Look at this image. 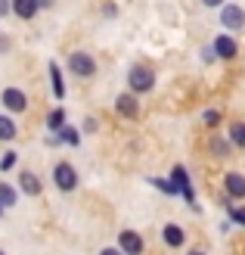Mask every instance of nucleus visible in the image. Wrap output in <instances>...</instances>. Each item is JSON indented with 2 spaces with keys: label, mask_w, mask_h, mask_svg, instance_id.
<instances>
[{
  "label": "nucleus",
  "mask_w": 245,
  "mask_h": 255,
  "mask_svg": "<svg viewBox=\"0 0 245 255\" xmlns=\"http://www.w3.org/2000/svg\"><path fill=\"white\" fill-rule=\"evenodd\" d=\"M127 84H131V94H149L156 87V72L149 66H134L127 72Z\"/></svg>",
  "instance_id": "f257e3e1"
},
{
  "label": "nucleus",
  "mask_w": 245,
  "mask_h": 255,
  "mask_svg": "<svg viewBox=\"0 0 245 255\" xmlns=\"http://www.w3.org/2000/svg\"><path fill=\"white\" fill-rule=\"evenodd\" d=\"M53 184L62 190V193H72V190L78 187V171H75L72 162H59L53 168Z\"/></svg>",
  "instance_id": "f03ea898"
},
{
  "label": "nucleus",
  "mask_w": 245,
  "mask_h": 255,
  "mask_svg": "<svg viewBox=\"0 0 245 255\" xmlns=\"http://www.w3.org/2000/svg\"><path fill=\"white\" fill-rule=\"evenodd\" d=\"M69 69L78 75V78H90V75H96V59L90 56V53H72L69 56Z\"/></svg>",
  "instance_id": "7ed1b4c3"
},
{
  "label": "nucleus",
  "mask_w": 245,
  "mask_h": 255,
  "mask_svg": "<svg viewBox=\"0 0 245 255\" xmlns=\"http://www.w3.org/2000/svg\"><path fill=\"white\" fill-rule=\"evenodd\" d=\"M171 181L177 184V193L183 196L189 206H196V190H192V181H189V174L183 165H174V171H171Z\"/></svg>",
  "instance_id": "20e7f679"
},
{
  "label": "nucleus",
  "mask_w": 245,
  "mask_h": 255,
  "mask_svg": "<svg viewBox=\"0 0 245 255\" xmlns=\"http://www.w3.org/2000/svg\"><path fill=\"white\" fill-rule=\"evenodd\" d=\"M0 100H3V109H9L12 116H19V112L28 109V97H25V91H19V87H6V91L0 94Z\"/></svg>",
  "instance_id": "39448f33"
},
{
  "label": "nucleus",
  "mask_w": 245,
  "mask_h": 255,
  "mask_svg": "<svg viewBox=\"0 0 245 255\" xmlns=\"http://www.w3.org/2000/svg\"><path fill=\"white\" fill-rule=\"evenodd\" d=\"M221 25H224V28H230V31H239L242 25H245V9L236 6V3H224V9H221Z\"/></svg>",
  "instance_id": "423d86ee"
},
{
  "label": "nucleus",
  "mask_w": 245,
  "mask_h": 255,
  "mask_svg": "<svg viewBox=\"0 0 245 255\" xmlns=\"http://www.w3.org/2000/svg\"><path fill=\"white\" fill-rule=\"evenodd\" d=\"M118 249L124 255H143V237L137 231H121L118 234Z\"/></svg>",
  "instance_id": "0eeeda50"
},
{
  "label": "nucleus",
  "mask_w": 245,
  "mask_h": 255,
  "mask_svg": "<svg viewBox=\"0 0 245 255\" xmlns=\"http://www.w3.org/2000/svg\"><path fill=\"white\" fill-rule=\"evenodd\" d=\"M239 53V47H236V41L230 34H217V41H214V56L217 59H233Z\"/></svg>",
  "instance_id": "6e6552de"
},
{
  "label": "nucleus",
  "mask_w": 245,
  "mask_h": 255,
  "mask_svg": "<svg viewBox=\"0 0 245 255\" xmlns=\"http://www.w3.org/2000/svg\"><path fill=\"white\" fill-rule=\"evenodd\" d=\"M115 112L124 119H134L140 112V103H137V94H121L118 100H115Z\"/></svg>",
  "instance_id": "1a4fd4ad"
},
{
  "label": "nucleus",
  "mask_w": 245,
  "mask_h": 255,
  "mask_svg": "<svg viewBox=\"0 0 245 255\" xmlns=\"http://www.w3.org/2000/svg\"><path fill=\"white\" fill-rule=\"evenodd\" d=\"M224 190L233 199H245V177L239 174V171H230L227 177H224Z\"/></svg>",
  "instance_id": "9d476101"
},
{
  "label": "nucleus",
  "mask_w": 245,
  "mask_h": 255,
  "mask_svg": "<svg viewBox=\"0 0 245 255\" xmlns=\"http://www.w3.org/2000/svg\"><path fill=\"white\" fill-rule=\"evenodd\" d=\"M162 240H164V246H171V249H180L183 246V227H177V224H164V231H162Z\"/></svg>",
  "instance_id": "9b49d317"
},
{
  "label": "nucleus",
  "mask_w": 245,
  "mask_h": 255,
  "mask_svg": "<svg viewBox=\"0 0 245 255\" xmlns=\"http://www.w3.org/2000/svg\"><path fill=\"white\" fill-rule=\"evenodd\" d=\"M37 9H41L37 0H12V12H16L19 19H34Z\"/></svg>",
  "instance_id": "f8f14e48"
},
{
  "label": "nucleus",
  "mask_w": 245,
  "mask_h": 255,
  "mask_svg": "<svg viewBox=\"0 0 245 255\" xmlns=\"http://www.w3.org/2000/svg\"><path fill=\"white\" fill-rule=\"evenodd\" d=\"M19 187H22L28 196H37V193H41V181H37L34 171H22V174H19Z\"/></svg>",
  "instance_id": "ddd939ff"
},
{
  "label": "nucleus",
  "mask_w": 245,
  "mask_h": 255,
  "mask_svg": "<svg viewBox=\"0 0 245 255\" xmlns=\"http://www.w3.org/2000/svg\"><path fill=\"white\" fill-rule=\"evenodd\" d=\"M47 128H50V131H53V134H59L62 131V128H66V109H53V112H50V116H47Z\"/></svg>",
  "instance_id": "4468645a"
},
{
  "label": "nucleus",
  "mask_w": 245,
  "mask_h": 255,
  "mask_svg": "<svg viewBox=\"0 0 245 255\" xmlns=\"http://www.w3.org/2000/svg\"><path fill=\"white\" fill-rule=\"evenodd\" d=\"M230 149H233V143H230L227 137H221V134H214V137H211V152H214V156L227 159V156H230Z\"/></svg>",
  "instance_id": "2eb2a0df"
},
{
  "label": "nucleus",
  "mask_w": 245,
  "mask_h": 255,
  "mask_svg": "<svg viewBox=\"0 0 245 255\" xmlns=\"http://www.w3.org/2000/svg\"><path fill=\"white\" fill-rule=\"evenodd\" d=\"M50 81H53V94L62 100V97H66V84H62V72H59L56 62H50Z\"/></svg>",
  "instance_id": "dca6fc26"
},
{
  "label": "nucleus",
  "mask_w": 245,
  "mask_h": 255,
  "mask_svg": "<svg viewBox=\"0 0 245 255\" xmlns=\"http://www.w3.org/2000/svg\"><path fill=\"white\" fill-rule=\"evenodd\" d=\"M16 199H19L16 190H12L9 184L0 181V206H3V209H12V206H16Z\"/></svg>",
  "instance_id": "f3484780"
},
{
  "label": "nucleus",
  "mask_w": 245,
  "mask_h": 255,
  "mask_svg": "<svg viewBox=\"0 0 245 255\" xmlns=\"http://www.w3.org/2000/svg\"><path fill=\"white\" fill-rule=\"evenodd\" d=\"M19 134V128H16V122H12L9 116H0V140H12Z\"/></svg>",
  "instance_id": "a211bd4d"
},
{
  "label": "nucleus",
  "mask_w": 245,
  "mask_h": 255,
  "mask_svg": "<svg viewBox=\"0 0 245 255\" xmlns=\"http://www.w3.org/2000/svg\"><path fill=\"white\" fill-rule=\"evenodd\" d=\"M59 140H62V143H69V146H78L81 143V131H78V128H72V125H66L59 131Z\"/></svg>",
  "instance_id": "6ab92c4d"
},
{
  "label": "nucleus",
  "mask_w": 245,
  "mask_h": 255,
  "mask_svg": "<svg viewBox=\"0 0 245 255\" xmlns=\"http://www.w3.org/2000/svg\"><path fill=\"white\" fill-rule=\"evenodd\" d=\"M230 143L245 149V122H236L233 128H230Z\"/></svg>",
  "instance_id": "aec40b11"
},
{
  "label": "nucleus",
  "mask_w": 245,
  "mask_h": 255,
  "mask_svg": "<svg viewBox=\"0 0 245 255\" xmlns=\"http://www.w3.org/2000/svg\"><path fill=\"white\" fill-rule=\"evenodd\" d=\"M149 184H156L162 193H167V196H177V184H174V181H164V177H152Z\"/></svg>",
  "instance_id": "412c9836"
},
{
  "label": "nucleus",
  "mask_w": 245,
  "mask_h": 255,
  "mask_svg": "<svg viewBox=\"0 0 245 255\" xmlns=\"http://www.w3.org/2000/svg\"><path fill=\"white\" fill-rule=\"evenodd\" d=\"M227 212H230V221L245 224V209H242V206H227Z\"/></svg>",
  "instance_id": "4be33fe9"
},
{
  "label": "nucleus",
  "mask_w": 245,
  "mask_h": 255,
  "mask_svg": "<svg viewBox=\"0 0 245 255\" xmlns=\"http://www.w3.org/2000/svg\"><path fill=\"white\" fill-rule=\"evenodd\" d=\"M16 152H3V156H0V171H9L12 168V165H16Z\"/></svg>",
  "instance_id": "5701e85b"
},
{
  "label": "nucleus",
  "mask_w": 245,
  "mask_h": 255,
  "mask_svg": "<svg viewBox=\"0 0 245 255\" xmlns=\"http://www.w3.org/2000/svg\"><path fill=\"white\" fill-rule=\"evenodd\" d=\"M217 122H221V112H217V109H208V112H205V125H208V128H214Z\"/></svg>",
  "instance_id": "b1692460"
},
{
  "label": "nucleus",
  "mask_w": 245,
  "mask_h": 255,
  "mask_svg": "<svg viewBox=\"0 0 245 255\" xmlns=\"http://www.w3.org/2000/svg\"><path fill=\"white\" fill-rule=\"evenodd\" d=\"M9 9H12V0H0V16H6Z\"/></svg>",
  "instance_id": "393cba45"
},
{
  "label": "nucleus",
  "mask_w": 245,
  "mask_h": 255,
  "mask_svg": "<svg viewBox=\"0 0 245 255\" xmlns=\"http://www.w3.org/2000/svg\"><path fill=\"white\" fill-rule=\"evenodd\" d=\"M202 3H205V6H211V9H214V6H224V0H202Z\"/></svg>",
  "instance_id": "a878e982"
},
{
  "label": "nucleus",
  "mask_w": 245,
  "mask_h": 255,
  "mask_svg": "<svg viewBox=\"0 0 245 255\" xmlns=\"http://www.w3.org/2000/svg\"><path fill=\"white\" fill-rule=\"evenodd\" d=\"M99 255H124V252H121V249H102Z\"/></svg>",
  "instance_id": "bb28decb"
},
{
  "label": "nucleus",
  "mask_w": 245,
  "mask_h": 255,
  "mask_svg": "<svg viewBox=\"0 0 245 255\" xmlns=\"http://www.w3.org/2000/svg\"><path fill=\"white\" fill-rule=\"evenodd\" d=\"M37 6H41V9H47V6H53V0H37Z\"/></svg>",
  "instance_id": "cd10ccee"
},
{
  "label": "nucleus",
  "mask_w": 245,
  "mask_h": 255,
  "mask_svg": "<svg viewBox=\"0 0 245 255\" xmlns=\"http://www.w3.org/2000/svg\"><path fill=\"white\" fill-rule=\"evenodd\" d=\"M0 50H9V41H6V37H0Z\"/></svg>",
  "instance_id": "c85d7f7f"
},
{
  "label": "nucleus",
  "mask_w": 245,
  "mask_h": 255,
  "mask_svg": "<svg viewBox=\"0 0 245 255\" xmlns=\"http://www.w3.org/2000/svg\"><path fill=\"white\" fill-rule=\"evenodd\" d=\"M189 255H205V252H199V249H192V252H189Z\"/></svg>",
  "instance_id": "c756f323"
},
{
  "label": "nucleus",
  "mask_w": 245,
  "mask_h": 255,
  "mask_svg": "<svg viewBox=\"0 0 245 255\" xmlns=\"http://www.w3.org/2000/svg\"><path fill=\"white\" fill-rule=\"evenodd\" d=\"M0 218H3V206H0Z\"/></svg>",
  "instance_id": "7c9ffc66"
},
{
  "label": "nucleus",
  "mask_w": 245,
  "mask_h": 255,
  "mask_svg": "<svg viewBox=\"0 0 245 255\" xmlns=\"http://www.w3.org/2000/svg\"><path fill=\"white\" fill-rule=\"evenodd\" d=\"M0 255H6V252H3V249H0Z\"/></svg>",
  "instance_id": "2f4dec72"
}]
</instances>
